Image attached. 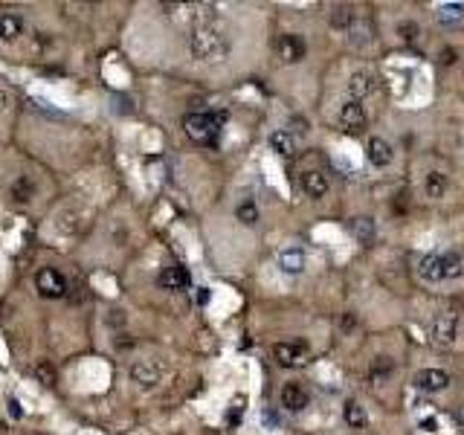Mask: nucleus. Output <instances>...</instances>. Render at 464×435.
Segmentation results:
<instances>
[{"instance_id":"9","label":"nucleus","mask_w":464,"mask_h":435,"mask_svg":"<svg viewBox=\"0 0 464 435\" xmlns=\"http://www.w3.org/2000/svg\"><path fill=\"white\" fill-rule=\"evenodd\" d=\"M415 386L421 392H444L450 386V374L444 369H421L415 374Z\"/></svg>"},{"instance_id":"2","label":"nucleus","mask_w":464,"mask_h":435,"mask_svg":"<svg viewBox=\"0 0 464 435\" xmlns=\"http://www.w3.org/2000/svg\"><path fill=\"white\" fill-rule=\"evenodd\" d=\"M227 114L224 111H192L183 116V131L198 145H218V137L224 131Z\"/></svg>"},{"instance_id":"33","label":"nucleus","mask_w":464,"mask_h":435,"mask_svg":"<svg viewBox=\"0 0 464 435\" xmlns=\"http://www.w3.org/2000/svg\"><path fill=\"white\" fill-rule=\"evenodd\" d=\"M441 62H444V64H453V50H450V47L441 53Z\"/></svg>"},{"instance_id":"5","label":"nucleus","mask_w":464,"mask_h":435,"mask_svg":"<svg viewBox=\"0 0 464 435\" xmlns=\"http://www.w3.org/2000/svg\"><path fill=\"white\" fill-rule=\"evenodd\" d=\"M157 285H160V290L177 293V290H186L192 285V276L186 267H180V264H168V267H163L160 276H157Z\"/></svg>"},{"instance_id":"26","label":"nucleus","mask_w":464,"mask_h":435,"mask_svg":"<svg viewBox=\"0 0 464 435\" xmlns=\"http://www.w3.org/2000/svg\"><path fill=\"white\" fill-rule=\"evenodd\" d=\"M351 18H354V12L348 6H334L331 12V27L334 29H348L351 27Z\"/></svg>"},{"instance_id":"8","label":"nucleus","mask_w":464,"mask_h":435,"mask_svg":"<svg viewBox=\"0 0 464 435\" xmlns=\"http://www.w3.org/2000/svg\"><path fill=\"white\" fill-rule=\"evenodd\" d=\"M459 334V317L456 313H441L433 319V343L438 345H453Z\"/></svg>"},{"instance_id":"30","label":"nucleus","mask_w":464,"mask_h":435,"mask_svg":"<svg viewBox=\"0 0 464 435\" xmlns=\"http://www.w3.org/2000/svg\"><path fill=\"white\" fill-rule=\"evenodd\" d=\"M9 412H12V418H23V409L18 404V397H12V401H9Z\"/></svg>"},{"instance_id":"22","label":"nucleus","mask_w":464,"mask_h":435,"mask_svg":"<svg viewBox=\"0 0 464 435\" xmlns=\"http://www.w3.org/2000/svg\"><path fill=\"white\" fill-rule=\"evenodd\" d=\"M438 21L444 23V27H453V23H461L464 21V3H447L438 9Z\"/></svg>"},{"instance_id":"17","label":"nucleus","mask_w":464,"mask_h":435,"mask_svg":"<svg viewBox=\"0 0 464 435\" xmlns=\"http://www.w3.org/2000/svg\"><path fill=\"white\" fill-rule=\"evenodd\" d=\"M418 276L424 282H441L444 279V264L441 256H424L418 261Z\"/></svg>"},{"instance_id":"19","label":"nucleus","mask_w":464,"mask_h":435,"mask_svg":"<svg viewBox=\"0 0 464 435\" xmlns=\"http://www.w3.org/2000/svg\"><path fill=\"white\" fill-rule=\"evenodd\" d=\"M270 148L279 157H293L296 154V140H293L290 131H273L270 134Z\"/></svg>"},{"instance_id":"10","label":"nucleus","mask_w":464,"mask_h":435,"mask_svg":"<svg viewBox=\"0 0 464 435\" xmlns=\"http://www.w3.org/2000/svg\"><path fill=\"white\" fill-rule=\"evenodd\" d=\"M365 122H369V116H365V107L360 102H348V105L339 107V125H343L348 134H357V131H363Z\"/></svg>"},{"instance_id":"31","label":"nucleus","mask_w":464,"mask_h":435,"mask_svg":"<svg viewBox=\"0 0 464 435\" xmlns=\"http://www.w3.org/2000/svg\"><path fill=\"white\" fill-rule=\"evenodd\" d=\"M421 427H424L426 432H435V427H438V424H435V418H426V421H421Z\"/></svg>"},{"instance_id":"28","label":"nucleus","mask_w":464,"mask_h":435,"mask_svg":"<svg viewBox=\"0 0 464 435\" xmlns=\"http://www.w3.org/2000/svg\"><path fill=\"white\" fill-rule=\"evenodd\" d=\"M398 32H400V38H404V41H415V38H418V23H400V27H398Z\"/></svg>"},{"instance_id":"14","label":"nucleus","mask_w":464,"mask_h":435,"mask_svg":"<svg viewBox=\"0 0 464 435\" xmlns=\"http://www.w3.org/2000/svg\"><path fill=\"white\" fill-rule=\"evenodd\" d=\"M279 267H282V273L287 276H299L305 270V252L299 247H287L279 252Z\"/></svg>"},{"instance_id":"20","label":"nucleus","mask_w":464,"mask_h":435,"mask_svg":"<svg viewBox=\"0 0 464 435\" xmlns=\"http://www.w3.org/2000/svg\"><path fill=\"white\" fill-rule=\"evenodd\" d=\"M235 218L244 226H255V224H259V207H255V200L253 198L241 200L238 207H235Z\"/></svg>"},{"instance_id":"6","label":"nucleus","mask_w":464,"mask_h":435,"mask_svg":"<svg viewBox=\"0 0 464 435\" xmlns=\"http://www.w3.org/2000/svg\"><path fill=\"white\" fill-rule=\"evenodd\" d=\"M305 357H308V345L305 343H276L273 345V360L279 366L293 369V366H302Z\"/></svg>"},{"instance_id":"4","label":"nucleus","mask_w":464,"mask_h":435,"mask_svg":"<svg viewBox=\"0 0 464 435\" xmlns=\"http://www.w3.org/2000/svg\"><path fill=\"white\" fill-rule=\"evenodd\" d=\"M131 380L137 383L140 389H154V386L163 380V366L154 360H137L131 366Z\"/></svg>"},{"instance_id":"1","label":"nucleus","mask_w":464,"mask_h":435,"mask_svg":"<svg viewBox=\"0 0 464 435\" xmlns=\"http://www.w3.org/2000/svg\"><path fill=\"white\" fill-rule=\"evenodd\" d=\"M189 53H192L194 62H201V64H221V62L229 58L232 44H229V38L221 29L198 27V29H192V35H189Z\"/></svg>"},{"instance_id":"7","label":"nucleus","mask_w":464,"mask_h":435,"mask_svg":"<svg viewBox=\"0 0 464 435\" xmlns=\"http://www.w3.org/2000/svg\"><path fill=\"white\" fill-rule=\"evenodd\" d=\"M276 53L285 64H299L308 50H305V41L299 38V35L285 32V35H279V41H276Z\"/></svg>"},{"instance_id":"32","label":"nucleus","mask_w":464,"mask_h":435,"mask_svg":"<svg viewBox=\"0 0 464 435\" xmlns=\"http://www.w3.org/2000/svg\"><path fill=\"white\" fill-rule=\"evenodd\" d=\"M198 302H201V305H206V302H209V290H206V287L198 290Z\"/></svg>"},{"instance_id":"11","label":"nucleus","mask_w":464,"mask_h":435,"mask_svg":"<svg viewBox=\"0 0 464 435\" xmlns=\"http://www.w3.org/2000/svg\"><path fill=\"white\" fill-rule=\"evenodd\" d=\"M308 404H311V395L302 383H285L282 386V406L287 409V412H302Z\"/></svg>"},{"instance_id":"23","label":"nucleus","mask_w":464,"mask_h":435,"mask_svg":"<svg viewBox=\"0 0 464 435\" xmlns=\"http://www.w3.org/2000/svg\"><path fill=\"white\" fill-rule=\"evenodd\" d=\"M351 229H354V235H357L363 244H372L374 241V224L369 221V218H357V221L351 224Z\"/></svg>"},{"instance_id":"3","label":"nucleus","mask_w":464,"mask_h":435,"mask_svg":"<svg viewBox=\"0 0 464 435\" xmlns=\"http://www.w3.org/2000/svg\"><path fill=\"white\" fill-rule=\"evenodd\" d=\"M35 290H38V296H44V299H64L70 293V285L58 267L47 264V267L35 273Z\"/></svg>"},{"instance_id":"16","label":"nucleus","mask_w":464,"mask_h":435,"mask_svg":"<svg viewBox=\"0 0 464 435\" xmlns=\"http://www.w3.org/2000/svg\"><path fill=\"white\" fill-rule=\"evenodd\" d=\"M369 160L377 168H386L392 163V145H389L383 137H372L369 140Z\"/></svg>"},{"instance_id":"18","label":"nucleus","mask_w":464,"mask_h":435,"mask_svg":"<svg viewBox=\"0 0 464 435\" xmlns=\"http://www.w3.org/2000/svg\"><path fill=\"white\" fill-rule=\"evenodd\" d=\"M9 195H12V200H15V203H29L35 198V180L29 174H21L15 183H12Z\"/></svg>"},{"instance_id":"12","label":"nucleus","mask_w":464,"mask_h":435,"mask_svg":"<svg viewBox=\"0 0 464 435\" xmlns=\"http://www.w3.org/2000/svg\"><path fill=\"white\" fill-rule=\"evenodd\" d=\"M23 29H27V23H23V18L18 15V12H0V41H18Z\"/></svg>"},{"instance_id":"21","label":"nucleus","mask_w":464,"mask_h":435,"mask_svg":"<svg viewBox=\"0 0 464 435\" xmlns=\"http://www.w3.org/2000/svg\"><path fill=\"white\" fill-rule=\"evenodd\" d=\"M346 424L354 427V430H363L369 424V415H365V409L357 404V401H348L346 404Z\"/></svg>"},{"instance_id":"27","label":"nucleus","mask_w":464,"mask_h":435,"mask_svg":"<svg viewBox=\"0 0 464 435\" xmlns=\"http://www.w3.org/2000/svg\"><path fill=\"white\" fill-rule=\"evenodd\" d=\"M441 264H444V279H456V276L461 273V259L456 256V252L441 256Z\"/></svg>"},{"instance_id":"13","label":"nucleus","mask_w":464,"mask_h":435,"mask_svg":"<svg viewBox=\"0 0 464 435\" xmlns=\"http://www.w3.org/2000/svg\"><path fill=\"white\" fill-rule=\"evenodd\" d=\"M348 90L354 96V102L365 99V96H372L377 90V76H374V72H363V70L354 72V76L348 79Z\"/></svg>"},{"instance_id":"29","label":"nucleus","mask_w":464,"mask_h":435,"mask_svg":"<svg viewBox=\"0 0 464 435\" xmlns=\"http://www.w3.org/2000/svg\"><path fill=\"white\" fill-rule=\"evenodd\" d=\"M9 107H12V96L6 90H0V114H6Z\"/></svg>"},{"instance_id":"24","label":"nucleus","mask_w":464,"mask_h":435,"mask_svg":"<svg viewBox=\"0 0 464 435\" xmlns=\"http://www.w3.org/2000/svg\"><path fill=\"white\" fill-rule=\"evenodd\" d=\"M392 369H395V362L389 360V357H374L369 374H372V380H383L386 374H392Z\"/></svg>"},{"instance_id":"25","label":"nucleus","mask_w":464,"mask_h":435,"mask_svg":"<svg viewBox=\"0 0 464 435\" xmlns=\"http://www.w3.org/2000/svg\"><path fill=\"white\" fill-rule=\"evenodd\" d=\"M424 189H426V195H430V198H441V195H444V189H447V180H444V174L433 172L430 177H426Z\"/></svg>"},{"instance_id":"15","label":"nucleus","mask_w":464,"mask_h":435,"mask_svg":"<svg viewBox=\"0 0 464 435\" xmlns=\"http://www.w3.org/2000/svg\"><path fill=\"white\" fill-rule=\"evenodd\" d=\"M302 192L308 198H325L328 195V177L322 172H305L302 174Z\"/></svg>"}]
</instances>
